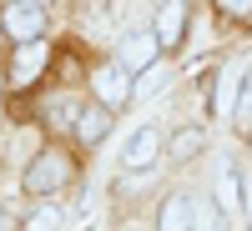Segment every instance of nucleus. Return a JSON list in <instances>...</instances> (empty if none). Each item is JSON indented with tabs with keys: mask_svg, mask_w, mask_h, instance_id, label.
<instances>
[{
	"mask_svg": "<svg viewBox=\"0 0 252 231\" xmlns=\"http://www.w3.org/2000/svg\"><path fill=\"white\" fill-rule=\"evenodd\" d=\"M106 126H111L106 106H91V111H81V121H76V136H81V141H101V136H106Z\"/></svg>",
	"mask_w": 252,
	"mask_h": 231,
	"instance_id": "12",
	"label": "nucleus"
},
{
	"mask_svg": "<svg viewBox=\"0 0 252 231\" xmlns=\"http://www.w3.org/2000/svg\"><path fill=\"white\" fill-rule=\"evenodd\" d=\"M237 96H242V66H227V71L217 76L212 111H217V116H232V111H237Z\"/></svg>",
	"mask_w": 252,
	"mask_h": 231,
	"instance_id": "9",
	"label": "nucleus"
},
{
	"mask_svg": "<svg viewBox=\"0 0 252 231\" xmlns=\"http://www.w3.org/2000/svg\"><path fill=\"white\" fill-rule=\"evenodd\" d=\"M0 86H5V80H0Z\"/></svg>",
	"mask_w": 252,
	"mask_h": 231,
	"instance_id": "21",
	"label": "nucleus"
},
{
	"mask_svg": "<svg viewBox=\"0 0 252 231\" xmlns=\"http://www.w3.org/2000/svg\"><path fill=\"white\" fill-rule=\"evenodd\" d=\"M46 116H51V126H61V131H71V126L81 121V111H76V101H66V96H56L51 106H46Z\"/></svg>",
	"mask_w": 252,
	"mask_h": 231,
	"instance_id": "14",
	"label": "nucleus"
},
{
	"mask_svg": "<svg viewBox=\"0 0 252 231\" xmlns=\"http://www.w3.org/2000/svg\"><path fill=\"white\" fill-rule=\"evenodd\" d=\"M217 206H222L227 216H242L247 211V186H242V171H237L232 161L217 166Z\"/></svg>",
	"mask_w": 252,
	"mask_h": 231,
	"instance_id": "4",
	"label": "nucleus"
},
{
	"mask_svg": "<svg viewBox=\"0 0 252 231\" xmlns=\"http://www.w3.org/2000/svg\"><path fill=\"white\" fill-rule=\"evenodd\" d=\"M217 5H222L227 15H237V20H242V15H252V0H217Z\"/></svg>",
	"mask_w": 252,
	"mask_h": 231,
	"instance_id": "18",
	"label": "nucleus"
},
{
	"mask_svg": "<svg viewBox=\"0 0 252 231\" xmlns=\"http://www.w3.org/2000/svg\"><path fill=\"white\" fill-rule=\"evenodd\" d=\"M31 5H46V0H31Z\"/></svg>",
	"mask_w": 252,
	"mask_h": 231,
	"instance_id": "19",
	"label": "nucleus"
},
{
	"mask_svg": "<svg viewBox=\"0 0 252 231\" xmlns=\"http://www.w3.org/2000/svg\"><path fill=\"white\" fill-rule=\"evenodd\" d=\"M247 211H252V201H247Z\"/></svg>",
	"mask_w": 252,
	"mask_h": 231,
	"instance_id": "20",
	"label": "nucleus"
},
{
	"mask_svg": "<svg viewBox=\"0 0 252 231\" xmlns=\"http://www.w3.org/2000/svg\"><path fill=\"white\" fill-rule=\"evenodd\" d=\"M157 151H161V136H157V126H141V131L126 141V151H121V166L126 171H146V166L157 161Z\"/></svg>",
	"mask_w": 252,
	"mask_h": 231,
	"instance_id": "6",
	"label": "nucleus"
},
{
	"mask_svg": "<svg viewBox=\"0 0 252 231\" xmlns=\"http://www.w3.org/2000/svg\"><path fill=\"white\" fill-rule=\"evenodd\" d=\"M66 181H71V161L56 156V151L35 156L26 166V191H35V196H46V191H56V186H66Z\"/></svg>",
	"mask_w": 252,
	"mask_h": 231,
	"instance_id": "1",
	"label": "nucleus"
},
{
	"mask_svg": "<svg viewBox=\"0 0 252 231\" xmlns=\"http://www.w3.org/2000/svg\"><path fill=\"white\" fill-rule=\"evenodd\" d=\"M157 231H192V196H166Z\"/></svg>",
	"mask_w": 252,
	"mask_h": 231,
	"instance_id": "10",
	"label": "nucleus"
},
{
	"mask_svg": "<svg viewBox=\"0 0 252 231\" xmlns=\"http://www.w3.org/2000/svg\"><path fill=\"white\" fill-rule=\"evenodd\" d=\"M40 26H46V10L31 5V0H10L5 5V30L26 46V40H40Z\"/></svg>",
	"mask_w": 252,
	"mask_h": 231,
	"instance_id": "3",
	"label": "nucleus"
},
{
	"mask_svg": "<svg viewBox=\"0 0 252 231\" xmlns=\"http://www.w3.org/2000/svg\"><path fill=\"white\" fill-rule=\"evenodd\" d=\"M40 66H46V46H40V40H26V46L15 51V66H10V80H15V86H31V80L40 76Z\"/></svg>",
	"mask_w": 252,
	"mask_h": 231,
	"instance_id": "8",
	"label": "nucleus"
},
{
	"mask_svg": "<svg viewBox=\"0 0 252 231\" xmlns=\"http://www.w3.org/2000/svg\"><path fill=\"white\" fill-rule=\"evenodd\" d=\"M192 231H227V211L207 196H192Z\"/></svg>",
	"mask_w": 252,
	"mask_h": 231,
	"instance_id": "11",
	"label": "nucleus"
},
{
	"mask_svg": "<svg viewBox=\"0 0 252 231\" xmlns=\"http://www.w3.org/2000/svg\"><path fill=\"white\" fill-rule=\"evenodd\" d=\"M202 151V131H177L172 141V161H187V156H197Z\"/></svg>",
	"mask_w": 252,
	"mask_h": 231,
	"instance_id": "15",
	"label": "nucleus"
},
{
	"mask_svg": "<svg viewBox=\"0 0 252 231\" xmlns=\"http://www.w3.org/2000/svg\"><path fill=\"white\" fill-rule=\"evenodd\" d=\"M152 30H157L161 46H177L182 30H187V5H182V0H161V10H157V20H152Z\"/></svg>",
	"mask_w": 252,
	"mask_h": 231,
	"instance_id": "7",
	"label": "nucleus"
},
{
	"mask_svg": "<svg viewBox=\"0 0 252 231\" xmlns=\"http://www.w3.org/2000/svg\"><path fill=\"white\" fill-rule=\"evenodd\" d=\"M157 51H161L157 30H131V35L121 40L116 66H121V71H146V66H157Z\"/></svg>",
	"mask_w": 252,
	"mask_h": 231,
	"instance_id": "2",
	"label": "nucleus"
},
{
	"mask_svg": "<svg viewBox=\"0 0 252 231\" xmlns=\"http://www.w3.org/2000/svg\"><path fill=\"white\" fill-rule=\"evenodd\" d=\"M61 221H66L61 206H35V211L26 216V231H61Z\"/></svg>",
	"mask_w": 252,
	"mask_h": 231,
	"instance_id": "13",
	"label": "nucleus"
},
{
	"mask_svg": "<svg viewBox=\"0 0 252 231\" xmlns=\"http://www.w3.org/2000/svg\"><path fill=\"white\" fill-rule=\"evenodd\" d=\"M131 80H126V71L121 66H101L96 71V101H101V106H106V111H116V106H126V101H131Z\"/></svg>",
	"mask_w": 252,
	"mask_h": 231,
	"instance_id": "5",
	"label": "nucleus"
},
{
	"mask_svg": "<svg viewBox=\"0 0 252 231\" xmlns=\"http://www.w3.org/2000/svg\"><path fill=\"white\" fill-rule=\"evenodd\" d=\"M166 86V66H146L141 71V80H136V91L131 96H152V91H161Z\"/></svg>",
	"mask_w": 252,
	"mask_h": 231,
	"instance_id": "16",
	"label": "nucleus"
},
{
	"mask_svg": "<svg viewBox=\"0 0 252 231\" xmlns=\"http://www.w3.org/2000/svg\"><path fill=\"white\" fill-rule=\"evenodd\" d=\"M237 126H252V86H242V96H237Z\"/></svg>",
	"mask_w": 252,
	"mask_h": 231,
	"instance_id": "17",
	"label": "nucleus"
}]
</instances>
